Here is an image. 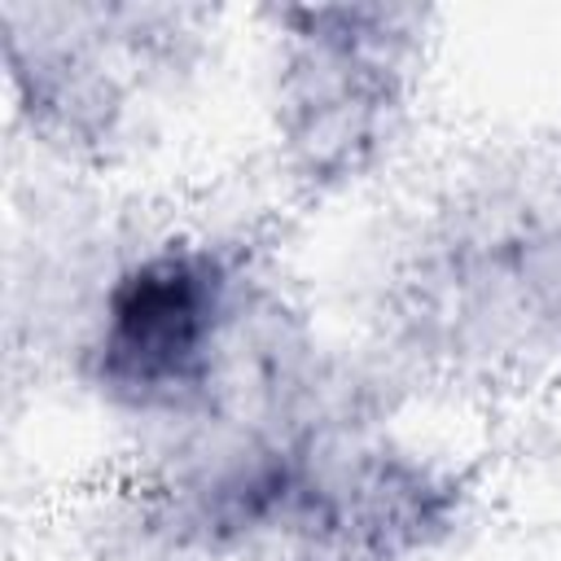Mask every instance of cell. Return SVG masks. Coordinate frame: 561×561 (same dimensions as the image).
I'll return each instance as SVG.
<instances>
[{
	"label": "cell",
	"instance_id": "cell-1",
	"mask_svg": "<svg viewBox=\"0 0 561 561\" xmlns=\"http://www.w3.org/2000/svg\"><path fill=\"white\" fill-rule=\"evenodd\" d=\"M237 280L219 250L167 241L123 263L96 307L88 377L118 408L175 412L219 377Z\"/></svg>",
	"mask_w": 561,
	"mask_h": 561
},
{
	"label": "cell",
	"instance_id": "cell-2",
	"mask_svg": "<svg viewBox=\"0 0 561 561\" xmlns=\"http://www.w3.org/2000/svg\"><path fill=\"white\" fill-rule=\"evenodd\" d=\"M289 75L294 145L316 171H351L377 140L394 101L386 9H302Z\"/></svg>",
	"mask_w": 561,
	"mask_h": 561
}]
</instances>
